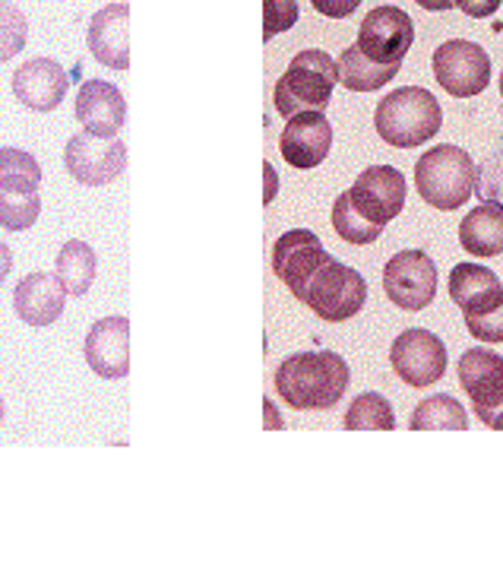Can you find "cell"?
Listing matches in <instances>:
<instances>
[{"instance_id":"10","label":"cell","mask_w":503,"mask_h":567,"mask_svg":"<svg viewBox=\"0 0 503 567\" xmlns=\"http://www.w3.org/2000/svg\"><path fill=\"white\" fill-rule=\"evenodd\" d=\"M348 197L365 219L387 228L406 209L409 184H406V175L392 165H370L355 178Z\"/></svg>"},{"instance_id":"14","label":"cell","mask_w":503,"mask_h":567,"mask_svg":"<svg viewBox=\"0 0 503 567\" xmlns=\"http://www.w3.org/2000/svg\"><path fill=\"white\" fill-rule=\"evenodd\" d=\"M282 159L292 168H317L333 150V127L323 112H297L279 136Z\"/></svg>"},{"instance_id":"8","label":"cell","mask_w":503,"mask_h":567,"mask_svg":"<svg viewBox=\"0 0 503 567\" xmlns=\"http://www.w3.org/2000/svg\"><path fill=\"white\" fill-rule=\"evenodd\" d=\"M437 83L453 99H472L481 95L491 83V58L488 51L465 39H450L437 48L431 58Z\"/></svg>"},{"instance_id":"27","label":"cell","mask_w":503,"mask_h":567,"mask_svg":"<svg viewBox=\"0 0 503 567\" xmlns=\"http://www.w3.org/2000/svg\"><path fill=\"white\" fill-rule=\"evenodd\" d=\"M333 228L339 231V238L348 241V245H374L384 235V226L370 223V219H365L358 213V206L352 204L348 190L339 194L336 204H333Z\"/></svg>"},{"instance_id":"19","label":"cell","mask_w":503,"mask_h":567,"mask_svg":"<svg viewBox=\"0 0 503 567\" xmlns=\"http://www.w3.org/2000/svg\"><path fill=\"white\" fill-rule=\"evenodd\" d=\"M76 121L83 131L98 136H117L127 121V102L124 92L108 80H86L76 92Z\"/></svg>"},{"instance_id":"2","label":"cell","mask_w":503,"mask_h":567,"mask_svg":"<svg viewBox=\"0 0 503 567\" xmlns=\"http://www.w3.org/2000/svg\"><path fill=\"white\" fill-rule=\"evenodd\" d=\"M374 127L384 143L396 150H418L431 143L443 127V109L421 86H402L389 92L374 112Z\"/></svg>"},{"instance_id":"15","label":"cell","mask_w":503,"mask_h":567,"mask_svg":"<svg viewBox=\"0 0 503 567\" xmlns=\"http://www.w3.org/2000/svg\"><path fill=\"white\" fill-rule=\"evenodd\" d=\"M90 368L105 381H120L130 374V320L102 318L92 323L83 342Z\"/></svg>"},{"instance_id":"23","label":"cell","mask_w":503,"mask_h":567,"mask_svg":"<svg viewBox=\"0 0 503 567\" xmlns=\"http://www.w3.org/2000/svg\"><path fill=\"white\" fill-rule=\"evenodd\" d=\"M95 270H98V257L86 241H67L57 260H54V276L61 279V286L67 289V296H86L95 282Z\"/></svg>"},{"instance_id":"22","label":"cell","mask_w":503,"mask_h":567,"mask_svg":"<svg viewBox=\"0 0 503 567\" xmlns=\"http://www.w3.org/2000/svg\"><path fill=\"white\" fill-rule=\"evenodd\" d=\"M336 68H339V83H343L345 90L374 92L380 90V86H387V83H392L399 76L402 64H377V61L367 58L361 48L352 45L339 54Z\"/></svg>"},{"instance_id":"40","label":"cell","mask_w":503,"mask_h":567,"mask_svg":"<svg viewBox=\"0 0 503 567\" xmlns=\"http://www.w3.org/2000/svg\"><path fill=\"white\" fill-rule=\"evenodd\" d=\"M501 99H503V73H501Z\"/></svg>"},{"instance_id":"35","label":"cell","mask_w":503,"mask_h":567,"mask_svg":"<svg viewBox=\"0 0 503 567\" xmlns=\"http://www.w3.org/2000/svg\"><path fill=\"white\" fill-rule=\"evenodd\" d=\"M263 406H266V429H270V432H279V429L285 425V422H282V415H275V409L270 400H266Z\"/></svg>"},{"instance_id":"30","label":"cell","mask_w":503,"mask_h":567,"mask_svg":"<svg viewBox=\"0 0 503 567\" xmlns=\"http://www.w3.org/2000/svg\"><path fill=\"white\" fill-rule=\"evenodd\" d=\"M297 23V0H263V39L270 42L279 32Z\"/></svg>"},{"instance_id":"33","label":"cell","mask_w":503,"mask_h":567,"mask_svg":"<svg viewBox=\"0 0 503 567\" xmlns=\"http://www.w3.org/2000/svg\"><path fill=\"white\" fill-rule=\"evenodd\" d=\"M501 3H503V0H457L459 10H462L465 17H472V20H484V17H494Z\"/></svg>"},{"instance_id":"39","label":"cell","mask_w":503,"mask_h":567,"mask_svg":"<svg viewBox=\"0 0 503 567\" xmlns=\"http://www.w3.org/2000/svg\"><path fill=\"white\" fill-rule=\"evenodd\" d=\"M494 29H497V32H503V23H497V25H494Z\"/></svg>"},{"instance_id":"17","label":"cell","mask_w":503,"mask_h":567,"mask_svg":"<svg viewBox=\"0 0 503 567\" xmlns=\"http://www.w3.org/2000/svg\"><path fill=\"white\" fill-rule=\"evenodd\" d=\"M70 90L67 70L51 58H32L13 73V95L32 112H54Z\"/></svg>"},{"instance_id":"28","label":"cell","mask_w":503,"mask_h":567,"mask_svg":"<svg viewBox=\"0 0 503 567\" xmlns=\"http://www.w3.org/2000/svg\"><path fill=\"white\" fill-rule=\"evenodd\" d=\"M42 216V197L39 190H0V228L7 231H25Z\"/></svg>"},{"instance_id":"29","label":"cell","mask_w":503,"mask_h":567,"mask_svg":"<svg viewBox=\"0 0 503 567\" xmlns=\"http://www.w3.org/2000/svg\"><path fill=\"white\" fill-rule=\"evenodd\" d=\"M25 39H29L25 13L17 3L0 0V64L13 61L25 48Z\"/></svg>"},{"instance_id":"36","label":"cell","mask_w":503,"mask_h":567,"mask_svg":"<svg viewBox=\"0 0 503 567\" xmlns=\"http://www.w3.org/2000/svg\"><path fill=\"white\" fill-rule=\"evenodd\" d=\"M415 3H421L425 10H453L457 7V0H415Z\"/></svg>"},{"instance_id":"31","label":"cell","mask_w":503,"mask_h":567,"mask_svg":"<svg viewBox=\"0 0 503 567\" xmlns=\"http://www.w3.org/2000/svg\"><path fill=\"white\" fill-rule=\"evenodd\" d=\"M465 320V330L481 342H503V305H497L494 311L488 315H475V318Z\"/></svg>"},{"instance_id":"24","label":"cell","mask_w":503,"mask_h":567,"mask_svg":"<svg viewBox=\"0 0 503 567\" xmlns=\"http://www.w3.org/2000/svg\"><path fill=\"white\" fill-rule=\"evenodd\" d=\"M412 432H465L469 429V415L459 406L457 396L450 393H437L431 400H421L415 406Z\"/></svg>"},{"instance_id":"5","label":"cell","mask_w":503,"mask_h":567,"mask_svg":"<svg viewBox=\"0 0 503 567\" xmlns=\"http://www.w3.org/2000/svg\"><path fill=\"white\" fill-rule=\"evenodd\" d=\"M301 301L329 323H343L352 320L367 301L365 276L352 267H345L343 260L329 257L321 270L311 276V282L304 286Z\"/></svg>"},{"instance_id":"13","label":"cell","mask_w":503,"mask_h":567,"mask_svg":"<svg viewBox=\"0 0 503 567\" xmlns=\"http://www.w3.org/2000/svg\"><path fill=\"white\" fill-rule=\"evenodd\" d=\"M333 254H326L321 238L307 228H292L285 235H279L273 245V272L289 286V292L301 301L304 286L311 282V276L321 270L323 264Z\"/></svg>"},{"instance_id":"6","label":"cell","mask_w":503,"mask_h":567,"mask_svg":"<svg viewBox=\"0 0 503 567\" xmlns=\"http://www.w3.org/2000/svg\"><path fill=\"white\" fill-rule=\"evenodd\" d=\"M459 386L472 400L481 425L503 432V355L494 349L475 346L459 359Z\"/></svg>"},{"instance_id":"4","label":"cell","mask_w":503,"mask_h":567,"mask_svg":"<svg viewBox=\"0 0 503 567\" xmlns=\"http://www.w3.org/2000/svg\"><path fill=\"white\" fill-rule=\"evenodd\" d=\"M336 83H339V68L326 51H317V48L297 51L289 70L275 83V112L285 121L297 112H323L333 102Z\"/></svg>"},{"instance_id":"37","label":"cell","mask_w":503,"mask_h":567,"mask_svg":"<svg viewBox=\"0 0 503 567\" xmlns=\"http://www.w3.org/2000/svg\"><path fill=\"white\" fill-rule=\"evenodd\" d=\"M263 172H266V204H273V197H275V172H273V165H263Z\"/></svg>"},{"instance_id":"18","label":"cell","mask_w":503,"mask_h":567,"mask_svg":"<svg viewBox=\"0 0 503 567\" xmlns=\"http://www.w3.org/2000/svg\"><path fill=\"white\" fill-rule=\"evenodd\" d=\"M13 308L25 327H51L67 308V289L51 272H29L13 289Z\"/></svg>"},{"instance_id":"21","label":"cell","mask_w":503,"mask_h":567,"mask_svg":"<svg viewBox=\"0 0 503 567\" xmlns=\"http://www.w3.org/2000/svg\"><path fill=\"white\" fill-rule=\"evenodd\" d=\"M459 245L472 257H497L503 254V204L475 206L462 226H459Z\"/></svg>"},{"instance_id":"12","label":"cell","mask_w":503,"mask_h":567,"mask_svg":"<svg viewBox=\"0 0 503 567\" xmlns=\"http://www.w3.org/2000/svg\"><path fill=\"white\" fill-rule=\"evenodd\" d=\"M392 371L409 386H431L447 374V346L431 330H406L389 349Z\"/></svg>"},{"instance_id":"32","label":"cell","mask_w":503,"mask_h":567,"mask_svg":"<svg viewBox=\"0 0 503 567\" xmlns=\"http://www.w3.org/2000/svg\"><path fill=\"white\" fill-rule=\"evenodd\" d=\"M311 3H314L317 13L329 17V20H345L361 7V0H311Z\"/></svg>"},{"instance_id":"26","label":"cell","mask_w":503,"mask_h":567,"mask_svg":"<svg viewBox=\"0 0 503 567\" xmlns=\"http://www.w3.org/2000/svg\"><path fill=\"white\" fill-rule=\"evenodd\" d=\"M42 165L32 153L3 146L0 150V190H39Z\"/></svg>"},{"instance_id":"1","label":"cell","mask_w":503,"mask_h":567,"mask_svg":"<svg viewBox=\"0 0 503 567\" xmlns=\"http://www.w3.org/2000/svg\"><path fill=\"white\" fill-rule=\"evenodd\" d=\"M352 371L336 352H297L289 355L275 371V390L285 406L297 412H323L333 409L348 390Z\"/></svg>"},{"instance_id":"25","label":"cell","mask_w":503,"mask_h":567,"mask_svg":"<svg viewBox=\"0 0 503 567\" xmlns=\"http://www.w3.org/2000/svg\"><path fill=\"white\" fill-rule=\"evenodd\" d=\"M345 429L348 432H392L396 415H392L387 396H380V393L355 396V403L345 412Z\"/></svg>"},{"instance_id":"11","label":"cell","mask_w":503,"mask_h":567,"mask_svg":"<svg viewBox=\"0 0 503 567\" xmlns=\"http://www.w3.org/2000/svg\"><path fill=\"white\" fill-rule=\"evenodd\" d=\"M355 45L377 64H402L415 45L412 17L399 7H377L361 20Z\"/></svg>"},{"instance_id":"34","label":"cell","mask_w":503,"mask_h":567,"mask_svg":"<svg viewBox=\"0 0 503 567\" xmlns=\"http://www.w3.org/2000/svg\"><path fill=\"white\" fill-rule=\"evenodd\" d=\"M10 270H13V250L0 241V286H3V279L10 276Z\"/></svg>"},{"instance_id":"3","label":"cell","mask_w":503,"mask_h":567,"mask_svg":"<svg viewBox=\"0 0 503 567\" xmlns=\"http://www.w3.org/2000/svg\"><path fill=\"white\" fill-rule=\"evenodd\" d=\"M475 182H479L475 159L453 143L431 146L415 165V184L421 200L443 213L469 204V197L475 194Z\"/></svg>"},{"instance_id":"7","label":"cell","mask_w":503,"mask_h":567,"mask_svg":"<svg viewBox=\"0 0 503 567\" xmlns=\"http://www.w3.org/2000/svg\"><path fill=\"white\" fill-rule=\"evenodd\" d=\"M64 165L70 178L83 187H105L117 182L127 168V146L117 136H98L83 131L64 146Z\"/></svg>"},{"instance_id":"38","label":"cell","mask_w":503,"mask_h":567,"mask_svg":"<svg viewBox=\"0 0 503 567\" xmlns=\"http://www.w3.org/2000/svg\"><path fill=\"white\" fill-rule=\"evenodd\" d=\"M0 429H3V400H0Z\"/></svg>"},{"instance_id":"16","label":"cell","mask_w":503,"mask_h":567,"mask_svg":"<svg viewBox=\"0 0 503 567\" xmlns=\"http://www.w3.org/2000/svg\"><path fill=\"white\" fill-rule=\"evenodd\" d=\"M86 45L98 64L112 70L130 68V7L127 3H105L92 17Z\"/></svg>"},{"instance_id":"9","label":"cell","mask_w":503,"mask_h":567,"mask_svg":"<svg viewBox=\"0 0 503 567\" xmlns=\"http://www.w3.org/2000/svg\"><path fill=\"white\" fill-rule=\"evenodd\" d=\"M384 292L402 311H425L437 298V264L425 250H402L384 267Z\"/></svg>"},{"instance_id":"20","label":"cell","mask_w":503,"mask_h":567,"mask_svg":"<svg viewBox=\"0 0 503 567\" xmlns=\"http://www.w3.org/2000/svg\"><path fill=\"white\" fill-rule=\"evenodd\" d=\"M450 298L457 301L462 318L488 315L503 305V282L497 272L479 264H457L450 272Z\"/></svg>"}]
</instances>
